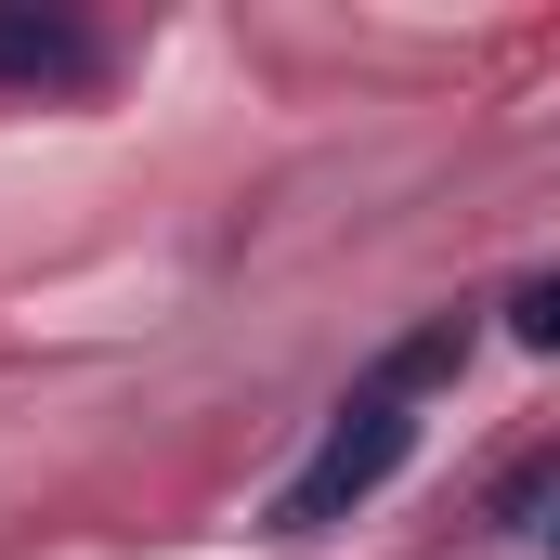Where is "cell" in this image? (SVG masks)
I'll return each mask as SVG.
<instances>
[{"label":"cell","instance_id":"obj_3","mask_svg":"<svg viewBox=\"0 0 560 560\" xmlns=\"http://www.w3.org/2000/svg\"><path fill=\"white\" fill-rule=\"evenodd\" d=\"M509 326H522V352H560V275H535L509 300Z\"/></svg>","mask_w":560,"mask_h":560},{"label":"cell","instance_id":"obj_1","mask_svg":"<svg viewBox=\"0 0 560 560\" xmlns=\"http://www.w3.org/2000/svg\"><path fill=\"white\" fill-rule=\"evenodd\" d=\"M405 456H418V418H405V405H392V392L365 378V392H352V405L326 418V443H313V456L287 469L275 535H326V522H352V509H365V495H378V482H392Z\"/></svg>","mask_w":560,"mask_h":560},{"label":"cell","instance_id":"obj_2","mask_svg":"<svg viewBox=\"0 0 560 560\" xmlns=\"http://www.w3.org/2000/svg\"><path fill=\"white\" fill-rule=\"evenodd\" d=\"M0 79H13V92L92 79V26H66V13H0Z\"/></svg>","mask_w":560,"mask_h":560}]
</instances>
